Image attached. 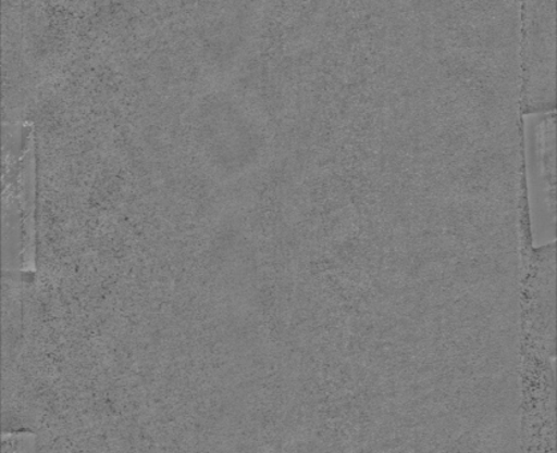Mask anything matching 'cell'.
Returning <instances> with one entry per match:
<instances>
[{
  "label": "cell",
  "mask_w": 557,
  "mask_h": 453,
  "mask_svg": "<svg viewBox=\"0 0 557 453\" xmlns=\"http://www.w3.org/2000/svg\"><path fill=\"white\" fill-rule=\"evenodd\" d=\"M524 117L525 181L535 193L539 235L555 242L556 228V112Z\"/></svg>",
  "instance_id": "2"
},
{
  "label": "cell",
  "mask_w": 557,
  "mask_h": 453,
  "mask_svg": "<svg viewBox=\"0 0 557 453\" xmlns=\"http://www.w3.org/2000/svg\"><path fill=\"white\" fill-rule=\"evenodd\" d=\"M520 112L523 117L556 111V2L520 4Z\"/></svg>",
  "instance_id": "1"
}]
</instances>
